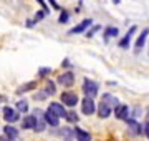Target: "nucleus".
<instances>
[{"label":"nucleus","instance_id":"13","mask_svg":"<svg viewBox=\"0 0 149 141\" xmlns=\"http://www.w3.org/2000/svg\"><path fill=\"white\" fill-rule=\"evenodd\" d=\"M43 121L47 123V125H50L52 128H56V126L60 125V118L56 116V114H53L50 110H47V111H43Z\"/></svg>","mask_w":149,"mask_h":141},{"label":"nucleus","instance_id":"31","mask_svg":"<svg viewBox=\"0 0 149 141\" xmlns=\"http://www.w3.org/2000/svg\"><path fill=\"white\" fill-rule=\"evenodd\" d=\"M0 141H15V140H12V138H8V136H0Z\"/></svg>","mask_w":149,"mask_h":141},{"label":"nucleus","instance_id":"23","mask_svg":"<svg viewBox=\"0 0 149 141\" xmlns=\"http://www.w3.org/2000/svg\"><path fill=\"white\" fill-rule=\"evenodd\" d=\"M48 13H50V12H47V10H38L37 13H35V17H33V22L37 23V22H40V20H43Z\"/></svg>","mask_w":149,"mask_h":141},{"label":"nucleus","instance_id":"4","mask_svg":"<svg viewBox=\"0 0 149 141\" xmlns=\"http://www.w3.org/2000/svg\"><path fill=\"white\" fill-rule=\"evenodd\" d=\"M81 111H83V114H86V116H91V114L96 113V103L93 98H88L85 96L83 100H81Z\"/></svg>","mask_w":149,"mask_h":141},{"label":"nucleus","instance_id":"27","mask_svg":"<svg viewBox=\"0 0 149 141\" xmlns=\"http://www.w3.org/2000/svg\"><path fill=\"white\" fill-rule=\"evenodd\" d=\"M47 96H48V95L45 91H40V93H35V96H33V98H35V100H38V101H42V100H45Z\"/></svg>","mask_w":149,"mask_h":141},{"label":"nucleus","instance_id":"3","mask_svg":"<svg viewBox=\"0 0 149 141\" xmlns=\"http://www.w3.org/2000/svg\"><path fill=\"white\" fill-rule=\"evenodd\" d=\"M148 37H149V28H143V32L139 33V37L134 42V53L139 55L143 52V47L148 43Z\"/></svg>","mask_w":149,"mask_h":141},{"label":"nucleus","instance_id":"29","mask_svg":"<svg viewBox=\"0 0 149 141\" xmlns=\"http://www.w3.org/2000/svg\"><path fill=\"white\" fill-rule=\"evenodd\" d=\"M38 3H40V7H42V10H47V12H50L48 10V7H47V3H45V0H37Z\"/></svg>","mask_w":149,"mask_h":141},{"label":"nucleus","instance_id":"8","mask_svg":"<svg viewBox=\"0 0 149 141\" xmlns=\"http://www.w3.org/2000/svg\"><path fill=\"white\" fill-rule=\"evenodd\" d=\"M113 113H114V116H116L118 119H123V121H126V119L129 118V106L128 105H116L114 108H113Z\"/></svg>","mask_w":149,"mask_h":141},{"label":"nucleus","instance_id":"14","mask_svg":"<svg viewBox=\"0 0 149 141\" xmlns=\"http://www.w3.org/2000/svg\"><path fill=\"white\" fill-rule=\"evenodd\" d=\"M56 135L65 141H73L74 140V130H71L70 126H65V128H60L56 131Z\"/></svg>","mask_w":149,"mask_h":141},{"label":"nucleus","instance_id":"18","mask_svg":"<svg viewBox=\"0 0 149 141\" xmlns=\"http://www.w3.org/2000/svg\"><path fill=\"white\" fill-rule=\"evenodd\" d=\"M101 101H104L106 105H109L111 108H114L116 105H119V101H118V98H116V96H113L111 93H104V95L101 96Z\"/></svg>","mask_w":149,"mask_h":141},{"label":"nucleus","instance_id":"12","mask_svg":"<svg viewBox=\"0 0 149 141\" xmlns=\"http://www.w3.org/2000/svg\"><path fill=\"white\" fill-rule=\"evenodd\" d=\"M96 113H98V116H100L101 119H106V118H109V116H111L113 108L109 106V105H106L104 101H101V103L96 106Z\"/></svg>","mask_w":149,"mask_h":141},{"label":"nucleus","instance_id":"25","mask_svg":"<svg viewBox=\"0 0 149 141\" xmlns=\"http://www.w3.org/2000/svg\"><path fill=\"white\" fill-rule=\"evenodd\" d=\"M50 73H52V68H48V66H42V68L38 70V76H40V78L50 75Z\"/></svg>","mask_w":149,"mask_h":141},{"label":"nucleus","instance_id":"33","mask_svg":"<svg viewBox=\"0 0 149 141\" xmlns=\"http://www.w3.org/2000/svg\"><path fill=\"white\" fill-rule=\"evenodd\" d=\"M111 2H113V3H116V5H118V3H119L121 0H111Z\"/></svg>","mask_w":149,"mask_h":141},{"label":"nucleus","instance_id":"22","mask_svg":"<svg viewBox=\"0 0 149 141\" xmlns=\"http://www.w3.org/2000/svg\"><path fill=\"white\" fill-rule=\"evenodd\" d=\"M65 119H66V121H68V123H78V114H76V111H73V110H71V111H66V116H65Z\"/></svg>","mask_w":149,"mask_h":141},{"label":"nucleus","instance_id":"20","mask_svg":"<svg viewBox=\"0 0 149 141\" xmlns=\"http://www.w3.org/2000/svg\"><path fill=\"white\" fill-rule=\"evenodd\" d=\"M15 110L18 113H28V101L27 100H18L15 105Z\"/></svg>","mask_w":149,"mask_h":141},{"label":"nucleus","instance_id":"19","mask_svg":"<svg viewBox=\"0 0 149 141\" xmlns=\"http://www.w3.org/2000/svg\"><path fill=\"white\" fill-rule=\"evenodd\" d=\"M3 133H5V136H8L12 140H17V136H18V130L12 125H7L5 128H3Z\"/></svg>","mask_w":149,"mask_h":141},{"label":"nucleus","instance_id":"2","mask_svg":"<svg viewBox=\"0 0 149 141\" xmlns=\"http://www.w3.org/2000/svg\"><path fill=\"white\" fill-rule=\"evenodd\" d=\"M61 103L68 108H74L76 105L80 103V98L74 91H63L61 93Z\"/></svg>","mask_w":149,"mask_h":141},{"label":"nucleus","instance_id":"1","mask_svg":"<svg viewBox=\"0 0 149 141\" xmlns=\"http://www.w3.org/2000/svg\"><path fill=\"white\" fill-rule=\"evenodd\" d=\"M83 93H85V96L88 98H95L98 93H100V85L95 82V80H90V78H85L83 80Z\"/></svg>","mask_w":149,"mask_h":141},{"label":"nucleus","instance_id":"15","mask_svg":"<svg viewBox=\"0 0 149 141\" xmlns=\"http://www.w3.org/2000/svg\"><path fill=\"white\" fill-rule=\"evenodd\" d=\"M74 138H76V141H91L90 133L83 128H78V126L74 128Z\"/></svg>","mask_w":149,"mask_h":141},{"label":"nucleus","instance_id":"21","mask_svg":"<svg viewBox=\"0 0 149 141\" xmlns=\"http://www.w3.org/2000/svg\"><path fill=\"white\" fill-rule=\"evenodd\" d=\"M43 91L47 93V95H55L56 93V83L52 82V80H47V83H45V90Z\"/></svg>","mask_w":149,"mask_h":141},{"label":"nucleus","instance_id":"26","mask_svg":"<svg viewBox=\"0 0 149 141\" xmlns=\"http://www.w3.org/2000/svg\"><path fill=\"white\" fill-rule=\"evenodd\" d=\"M98 30H101V27H100V25H95V27H90V28H88V32H86V37H93V35H95V33L98 32Z\"/></svg>","mask_w":149,"mask_h":141},{"label":"nucleus","instance_id":"32","mask_svg":"<svg viewBox=\"0 0 149 141\" xmlns=\"http://www.w3.org/2000/svg\"><path fill=\"white\" fill-rule=\"evenodd\" d=\"M61 66H66V68H70V66H71V63H70V60H65L63 63H61Z\"/></svg>","mask_w":149,"mask_h":141},{"label":"nucleus","instance_id":"6","mask_svg":"<svg viewBox=\"0 0 149 141\" xmlns=\"http://www.w3.org/2000/svg\"><path fill=\"white\" fill-rule=\"evenodd\" d=\"M136 30H138V27L136 25H133V27L129 28L128 32L124 33V37L119 40V48H123V50H126V48H129V45H131V42H133V37H134V33H136Z\"/></svg>","mask_w":149,"mask_h":141},{"label":"nucleus","instance_id":"5","mask_svg":"<svg viewBox=\"0 0 149 141\" xmlns=\"http://www.w3.org/2000/svg\"><path fill=\"white\" fill-rule=\"evenodd\" d=\"M93 25V20L91 18H85V20H81L78 25H74L71 30H70V35H80V33H86V30Z\"/></svg>","mask_w":149,"mask_h":141},{"label":"nucleus","instance_id":"9","mask_svg":"<svg viewBox=\"0 0 149 141\" xmlns=\"http://www.w3.org/2000/svg\"><path fill=\"white\" fill-rule=\"evenodd\" d=\"M3 119H5L8 125H12V123H15V121L20 119V113H18L15 108L5 106V108H3Z\"/></svg>","mask_w":149,"mask_h":141},{"label":"nucleus","instance_id":"30","mask_svg":"<svg viewBox=\"0 0 149 141\" xmlns=\"http://www.w3.org/2000/svg\"><path fill=\"white\" fill-rule=\"evenodd\" d=\"M48 2L52 3V7H53V8H56V10H61V7H60L58 3H56V0H48Z\"/></svg>","mask_w":149,"mask_h":141},{"label":"nucleus","instance_id":"28","mask_svg":"<svg viewBox=\"0 0 149 141\" xmlns=\"http://www.w3.org/2000/svg\"><path fill=\"white\" fill-rule=\"evenodd\" d=\"M144 135H146V138L149 140V121L144 123Z\"/></svg>","mask_w":149,"mask_h":141},{"label":"nucleus","instance_id":"11","mask_svg":"<svg viewBox=\"0 0 149 141\" xmlns=\"http://www.w3.org/2000/svg\"><path fill=\"white\" fill-rule=\"evenodd\" d=\"M48 110L52 111L53 114H56L58 118H65L66 116V110H65V105L63 103H58V101H52Z\"/></svg>","mask_w":149,"mask_h":141},{"label":"nucleus","instance_id":"24","mask_svg":"<svg viewBox=\"0 0 149 141\" xmlns=\"http://www.w3.org/2000/svg\"><path fill=\"white\" fill-rule=\"evenodd\" d=\"M70 20V13L66 10H61V13H60V18H58V22L60 23H68Z\"/></svg>","mask_w":149,"mask_h":141},{"label":"nucleus","instance_id":"17","mask_svg":"<svg viewBox=\"0 0 149 141\" xmlns=\"http://www.w3.org/2000/svg\"><path fill=\"white\" fill-rule=\"evenodd\" d=\"M37 88V82H28L25 85H22V87L17 88V95H22V93H27V91H33Z\"/></svg>","mask_w":149,"mask_h":141},{"label":"nucleus","instance_id":"7","mask_svg":"<svg viewBox=\"0 0 149 141\" xmlns=\"http://www.w3.org/2000/svg\"><path fill=\"white\" fill-rule=\"evenodd\" d=\"M56 83L61 87H73L74 85V73L73 71H65L56 78Z\"/></svg>","mask_w":149,"mask_h":141},{"label":"nucleus","instance_id":"16","mask_svg":"<svg viewBox=\"0 0 149 141\" xmlns=\"http://www.w3.org/2000/svg\"><path fill=\"white\" fill-rule=\"evenodd\" d=\"M103 35H104V40H109V38H116L118 35H119V28L118 27H113V25H109V27H106L104 30H103Z\"/></svg>","mask_w":149,"mask_h":141},{"label":"nucleus","instance_id":"10","mask_svg":"<svg viewBox=\"0 0 149 141\" xmlns=\"http://www.w3.org/2000/svg\"><path fill=\"white\" fill-rule=\"evenodd\" d=\"M126 123H128V130H129V133H131L133 136H139L141 133H143V125L139 123L138 119L128 118V119H126Z\"/></svg>","mask_w":149,"mask_h":141}]
</instances>
